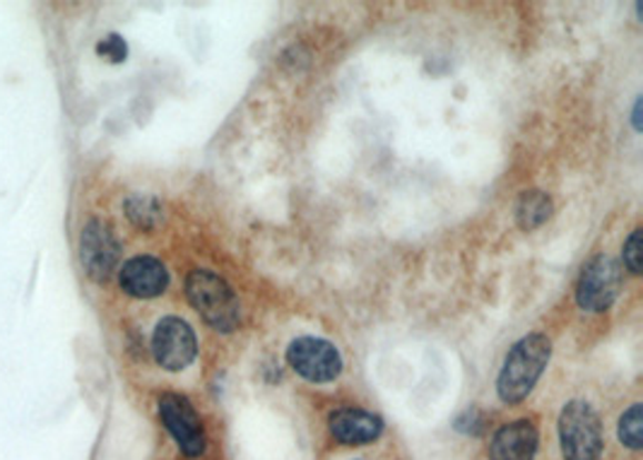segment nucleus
I'll return each mask as SVG.
<instances>
[{"label":"nucleus","mask_w":643,"mask_h":460,"mask_svg":"<svg viewBox=\"0 0 643 460\" xmlns=\"http://www.w3.org/2000/svg\"><path fill=\"white\" fill-rule=\"evenodd\" d=\"M383 431V420L374 412L360 408H342L331 414V434L348 446H364L376 441Z\"/></svg>","instance_id":"11"},{"label":"nucleus","mask_w":643,"mask_h":460,"mask_svg":"<svg viewBox=\"0 0 643 460\" xmlns=\"http://www.w3.org/2000/svg\"><path fill=\"white\" fill-rule=\"evenodd\" d=\"M125 212L133 224H138L142 229H152L157 224V220H160V203L148 196H133V198H128Z\"/></svg>","instance_id":"13"},{"label":"nucleus","mask_w":643,"mask_h":460,"mask_svg":"<svg viewBox=\"0 0 643 460\" xmlns=\"http://www.w3.org/2000/svg\"><path fill=\"white\" fill-rule=\"evenodd\" d=\"M288 362L292 369L313 383L335 381L342 371V357L335 344L321 338H297L288 348Z\"/></svg>","instance_id":"5"},{"label":"nucleus","mask_w":643,"mask_h":460,"mask_svg":"<svg viewBox=\"0 0 643 460\" xmlns=\"http://www.w3.org/2000/svg\"><path fill=\"white\" fill-rule=\"evenodd\" d=\"M152 354L157 364L167 371H181L198 354V340L193 328L177 316H167L157 323L152 333Z\"/></svg>","instance_id":"7"},{"label":"nucleus","mask_w":643,"mask_h":460,"mask_svg":"<svg viewBox=\"0 0 643 460\" xmlns=\"http://www.w3.org/2000/svg\"><path fill=\"white\" fill-rule=\"evenodd\" d=\"M455 429L463 431V434H470V437H480L482 429H484V414L480 410H468L465 414L459 417Z\"/></svg>","instance_id":"17"},{"label":"nucleus","mask_w":643,"mask_h":460,"mask_svg":"<svg viewBox=\"0 0 643 460\" xmlns=\"http://www.w3.org/2000/svg\"><path fill=\"white\" fill-rule=\"evenodd\" d=\"M562 453L566 460H597L603 451V427L585 400H571L560 417Z\"/></svg>","instance_id":"3"},{"label":"nucleus","mask_w":643,"mask_h":460,"mask_svg":"<svg viewBox=\"0 0 643 460\" xmlns=\"http://www.w3.org/2000/svg\"><path fill=\"white\" fill-rule=\"evenodd\" d=\"M185 294L200 319L214 330L230 333L239 326L241 307L234 290L222 278L212 276L208 270H193L185 280Z\"/></svg>","instance_id":"2"},{"label":"nucleus","mask_w":643,"mask_h":460,"mask_svg":"<svg viewBox=\"0 0 643 460\" xmlns=\"http://www.w3.org/2000/svg\"><path fill=\"white\" fill-rule=\"evenodd\" d=\"M119 241L111 234V229L99 220H92L82 229L80 237V261L88 278L94 282L111 280L113 270L119 266Z\"/></svg>","instance_id":"8"},{"label":"nucleus","mask_w":643,"mask_h":460,"mask_svg":"<svg viewBox=\"0 0 643 460\" xmlns=\"http://www.w3.org/2000/svg\"><path fill=\"white\" fill-rule=\"evenodd\" d=\"M622 287V268L614 258L600 253L585 263L576 287V299L585 311H605L617 299Z\"/></svg>","instance_id":"4"},{"label":"nucleus","mask_w":643,"mask_h":460,"mask_svg":"<svg viewBox=\"0 0 643 460\" xmlns=\"http://www.w3.org/2000/svg\"><path fill=\"white\" fill-rule=\"evenodd\" d=\"M624 266L639 276L641 272V229H634L624 243Z\"/></svg>","instance_id":"16"},{"label":"nucleus","mask_w":643,"mask_h":460,"mask_svg":"<svg viewBox=\"0 0 643 460\" xmlns=\"http://www.w3.org/2000/svg\"><path fill=\"white\" fill-rule=\"evenodd\" d=\"M634 128H636V131H641V99L634 107Z\"/></svg>","instance_id":"18"},{"label":"nucleus","mask_w":643,"mask_h":460,"mask_svg":"<svg viewBox=\"0 0 643 460\" xmlns=\"http://www.w3.org/2000/svg\"><path fill=\"white\" fill-rule=\"evenodd\" d=\"M550 357L552 342L540 333L525 336L523 340L513 344L496 381L499 398L509 402V406H516V402L531 396L537 379L542 377V371H545L550 362Z\"/></svg>","instance_id":"1"},{"label":"nucleus","mask_w":643,"mask_h":460,"mask_svg":"<svg viewBox=\"0 0 643 460\" xmlns=\"http://www.w3.org/2000/svg\"><path fill=\"white\" fill-rule=\"evenodd\" d=\"M97 53L102 56V59L109 61V63H123L125 56H128V47H125L123 37L109 34L97 44Z\"/></svg>","instance_id":"15"},{"label":"nucleus","mask_w":643,"mask_h":460,"mask_svg":"<svg viewBox=\"0 0 643 460\" xmlns=\"http://www.w3.org/2000/svg\"><path fill=\"white\" fill-rule=\"evenodd\" d=\"M535 451L537 429L531 420L504 424L490 441V460H533Z\"/></svg>","instance_id":"10"},{"label":"nucleus","mask_w":643,"mask_h":460,"mask_svg":"<svg viewBox=\"0 0 643 460\" xmlns=\"http://www.w3.org/2000/svg\"><path fill=\"white\" fill-rule=\"evenodd\" d=\"M620 439L629 449L639 451L643 446V408L641 402H634L620 420Z\"/></svg>","instance_id":"14"},{"label":"nucleus","mask_w":643,"mask_h":460,"mask_svg":"<svg viewBox=\"0 0 643 460\" xmlns=\"http://www.w3.org/2000/svg\"><path fill=\"white\" fill-rule=\"evenodd\" d=\"M121 290L135 299L160 297L169 284V272L162 261L152 256H135L121 268Z\"/></svg>","instance_id":"9"},{"label":"nucleus","mask_w":643,"mask_h":460,"mask_svg":"<svg viewBox=\"0 0 643 460\" xmlns=\"http://www.w3.org/2000/svg\"><path fill=\"white\" fill-rule=\"evenodd\" d=\"M160 417L164 427L169 429V434L174 437L179 443V449L189 456L198 458L205 453V429L203 422H200V414L189 402V398L177 396V393H167L160 398Z\"/></svg>","instance_id":"6"},{"label":"nucleus","mask_w":643,"mask_h":460,"mask_svg":"<svg viewBox=\"0 0 643 460\" xmlns=\"http://www.w3.org/2000/svg\"><path fill=\"white\" fill-rule=\"evenodd\" d=\"M550 214H552V200L542 191H528L519 200L516 218H519V224L525 229V232H531V229H537L540 224H545Z\"/></svg>","instance_id":"12"}]
</instances>
